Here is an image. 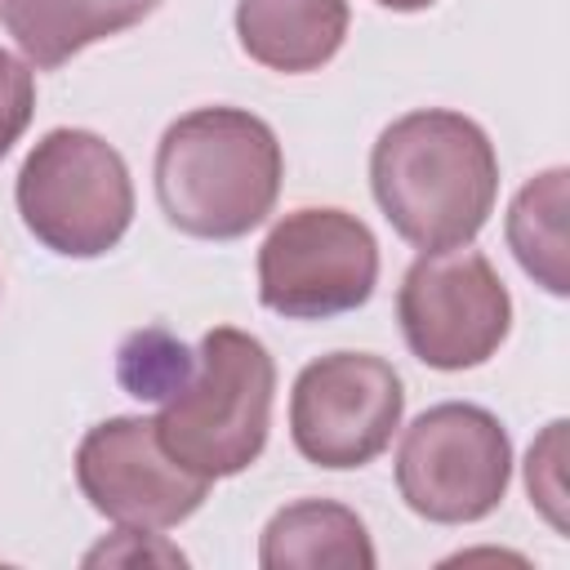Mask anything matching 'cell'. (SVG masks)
<instances>
[{"instance_id":"30bf717a","label":"cell","mask_w":570,"mask_h":570,"mask_svg":"<svg viewBox=\"0 0 570 570\" xmlns=\"http://www.w3.org/2000/svg\"><path fill=\"white\" fill-rule=\"evenodd\" d=\"M347 0H236L240 49L281 76L321 71L347 40Z\"/></svg>"},{"instance_id":"277c9868","label":"cell","mask_w":570,"mask_h":570,"mask_svg":"<svg viewBox=\"0 0 570 570\" xmlns=\"http://www.w3.org/2000/svg\"><path fill=\"white\" fill-rule=\"evenodd\" d=\"M22 227L62 258H102L134 223L125 156L94 129H49L18 169Z\"/></svg>"},{"instance_id":"ac0fdd59","label":"cell","mask_w":570,"mask_h":570,"mask_svg":"<svg viewBox=\"0 0 570 570\" xmlns=\"http://www.w3.org/2000/svg\"><path fill=\"white\" fill-rule=\"evenodd\" d=\"M383 9H392V13H419V9H432L436 0H379Z\"/></svg>"},{"instance_id":"5b68a950","label":"cell","mask_w":570,"mask_h":570,"mask_svg":"<svg viewBox=\"0 0 570 570\" xmlns=\"http://www.w3.org/2000/svg\"><path fill=\"white\" fill-rule=\"evenodd\" d=\"M512 481L508 428L472 401L423 410L396 445V490L405 508L432 525L485 521Z\"/></svg>"},{"instance_id":"8fae6325","label":"cell","mask_w":570,"mask_h":570,"mask_svg":"<svg viewBox=\"0 0 570 570\" xmlns=\"http://www.w3.org/2000/svg\"><path fill=\"white\" fill-rule=\"evenodd\" d=\"M160 0H0V22L36 71H53L80 49L120 36Z\"/></svg>"},{"instance_id":"6da1fadb","label":"cell","mask_w":570,"mask_h":570,"mask_svg":"<svg viewBox=\"0 0 570 570\" xmlns=\"http://www.w3.org/2000/svg\"><path fill=\"white\" fill-rule=\"evenodd\" d=\"M370 187L401 240L414 249L472 245L499 200L490 134L450 107L396 116L370 151Z\"/></svg>"},{"instance_id":"4fadbf2b","label":"cell","mask_w":570,"mask_h":570,"mask_svg":"<svg viewBox=\"0 0 570 570\" xmlns=\"http://www.w3.org/2000/svg\"><path fill=\"white\" fill-rule=\"evenodd\" d=\"M566 205H570V169L566 165L534 174L508 205V249L517 254L521 272L557 298L570 294Z\"/></svg>"},{"instance_id":"7c38bea8","label":"cell","mask_w":570,"mask_h":570,"mask_svg":"<svg viewBox=\"0 0 570 570\" xmlns=\"http://www.w3.org/2000/svg\"><path fill=\"white\" fill-rule=\"evenodd\" d=\"M374 561L365 521L334 499L285 503L258 539L263 570H374Z\"/></svg>"},{"instance_id":"9c48e42d","label":"cell","mask_w":570,"mask_h":570,"mask_svg":"<svg viewBox=\"0 0 570 570\" xmlns=\"http://www.w3.org/2000/svg\"><path fill=\"white\" fill-rule=\"evenodd\" d=\"M76 485L98 517L134 530H174L209 494V476L169 459L156 423L138 414L85 432L76 445Z\"/></svg>"},{"instance_id":"7a4b0ae2","label":"cell","mask_w":570,"mask_h":570,"mask_svg":"<svg viewBox=\"0 0 570 570\" xmlns=\"http://www.w3.org/2000/svg\"><path fill=\"white\" fill-rule=\"evenodd\" d=\"M276 129L245 107H196L156 147V200L169 227L196 240L249 236L281 196Z\"/></svg>"},{"instance_id":"9a60e30c","label":"cell","mask_w":570,"mask_h":570,"mask_svg":"<svg viewBox=\"0 0 570 570\" xmlns=\"http://www.w3.org/2000/svg\"><path fill=\"white\" fill-rule=\"evenodd\" d=\"M561 459H566V419H552L543 436L525 454V490L530 503L548 517L552 530H566V485H561Z\"/></svg>"},{"instance_id":"2e32d148","label":"cell","mask_w":570,"mask_h":570,"mask_svg":"<svg viewBox=\"0 0 570 570\" xmlns=\"http://www.w3.org/2000/svg\"><path fill=\"white\" fill-rule=\"evenodd\" d=\"M31 111H36V76H31V62L13 58L9 49H0V160L27 134Z\"/></svg>"},{"instance_id":"52a82bcc","label":"cell","mask_w":570,"mask_h":570,"mask_svg":"<svg viewBox=\"0 0 570 570\" xmlns=\"http://www.w3.org/2000/svg\"><path fill=\"white\" fill-rule=\"evenodd\" d=\"M396 321L423 365L476 370L512 330V294L481 249H428L401 276Z\"/></svg>"},{"instance_id":"5bb4252c","label":"cell","mask_w":570,"mask_h":570,"mask_svg":"<svg viewBox=\"0 0 570 570\" xmlns=\"http://www.w3.org/2000/svg\"><path fill=\"white\" fill-rule=\"evenodd\" d=\"M191 361H196V352H187L169 330L147 325V330H138L120 343L116 379L138 401H165L191 374Z\"/></svg>"},{"instance_id":"8992f818","label":"cell","mask_w":570,"mask_h":570,"mask_svg":"<svg viewBox=\"0 0 570 570\" xmlns=\"http://www.w3.org/2000/svg\"><path fill=\"white\" fill-rule=\"evenodd\" d=\"M379 285L374 232L334 205H303L258 245V303L285 321H330L370 303Z\"/></svg>"},{"instance_id":"e0dca14e","label":"cell","mask_w":570,"mask_h":570,"mask_svg":"<svg viewBox=\"0 0 570 570\" xmlns=\"http://www.w3.org/2000/svg\"><path fill=\"white\" fill-rule=\"evenodd\" d=\"M102 561H116V566H138V561L187 566V557L178 548H169L156 530H134V525H120L111 539H102L98 548L85 552V566H102Z\"/></svg>"},{"instance_id":"ba28073f","label":"cell","mask_w":570,"mask_h":570,"mask_svg":"<svg viewBox=\"0 0 570 570\" xmlns=\"http://www.w3.org/2000/svg\"><path fill=\"white\" fill-rule=\"evenodd\" d=\"M405 383L374 352H330L298 370L289 392L294 450L330 472L365 468L401 428Z\"/></svg>"},{"instance_id":"3957f363","label":"cell","mask_w":570,"mask_h":570,"mask_svg":"<svg viewBox=\"0 0 570 570\" xmlns=\"http://www.w3.org/2000/svg\"><path fill=\"white\" fill-rule=\"evenodd\" d=\"M276 361L249 330L214 325L191 361V374L160 401L156 436L196 476H236L258 463L272 428Z\"/></svg>"}]
</instances>
